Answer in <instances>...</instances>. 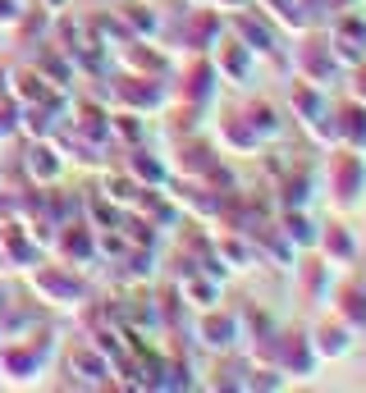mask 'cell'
<instances>
[{"mask_svg":"<svg viewBox=\"0 0 366 393\" xmlns=\"http://www.w3.org/2000/svg\"><path fill=\"white\" fill-rule=\"evenodd\" d=\"M243 114H247V123H252V128L261 133V142L284 138V114H279V105H275V101L256 97V101H247V105H243Z\"/></svg>","mask_w":366,"mask_h":393,"instance_id":"ac0fdd59","label":"cell"},{"mask_svg":"<svg viewBox=\"0 0 366 393\" xmlns=\"http://www.w3.org/2000/svg\"><path fill=\"white\" fill-rule=\"evenodd\" d=\"M275 224H279V234L293 243L297 256L312 252V247H316V234H321V224L312 219V210H275Z\"/></svg>","mask_w":366,"mask_h":393,"instance_id":"9a60e30c","label":"cell"},{"mask_svg":"<svg viewBox=\"0 0 366 393\" xmlns=\"http://www.w3.org/2000/svg\"><path fill=\"white\" fill-rule=\"evenodd\" d=\"M252 5H266L261 14L271 18V23L279 28V32H312V28H321V18L312 14V9H302L297 0H252Z\"/></svg>","mask_w":366,"mask_h":393,"instance_id":"4fadbf2b","label":"cell"},{"mask_svg":"<svg viewBox=\"0 0 366 393\" xmlns=\"http://www.w3.org/2000/svg\"><path fill=\"white\" fill-rule=\"evenodd\" d=\"M348 97L366 101V60H362V64H353V69H348Z\"/></svg>","mask_w":366,"mask_h":393,"instance_id":"ffe728a7","label":"cell"},{"mask_svg":"<svg viewBox=\"0 0 366 393\" xmlns=\"http://www.w3.org/2000/svg\"><path fill=\"white\" fill-rule=\"evenodd\" d=\"M330 306H334V315H339L353 334H366V279L362 274H348V279L334 284Z\"/></svg>","mask_w":366,"mask_h":393,"instance_id":"9c48e42d","label":"cell"},{"mask_svg":"<svg viewBox=\"0 0 366 393\" xmlns=\"http://www.w3.org/2000/svg\"><path fill=\"white\" fill-rule=\"evenodd\" d=\"M293 274H297V293H302L307 306L330 302V261H321L316 252H302L297 265H293Z\"/></svg>","mask_w":366,"mask_h":393,"instance_id":"30bf717a","label":"cell"},{"mask_svg":"<svg viewBox=\"0 0 366 393\" xmlns=\"http://www.w3.org/2000/svg\"><path fill=\"white\" fill-rule=\"evenodd\" d=\"M297 5H302V9H312V14H316V18H321V14H325V0H297Z\"/></svg>","mask_w":366,"mask_h":393,"instance_id":"603a6c76","label":"cell"},{"mask_svg":"<svg viewBox=\"0 0 366 393\" xmlns=\"http://www.w3.org/2000/svg\"><path fill=\"white\" fill-rule=\"evenodd\" d=\"M330 51L339 55L343 69L366 60V14L362 9H339L330 23Z\"/></svg>","mask_w":366,"mask_h":393,"instance_id":"5b68a950","label":"cell"},{"mask_svg":"<svg viewBox=\"0 0 366 393\" xmlns=\"http://www.w3.org/2000/svg\"><path fill=\"white\" fill-rule=\"evenodd\" d=\"M220 147H225L229 156H256L266 142H261V133L247 123V114L234 110V114H225V119H220Z\"/></svg>","mask_w":366,"mask_h":393,"instance_id":"7c38bea8","label":"cell"},{"mask_svg":"<svg viewBox=\"0 0 366 393\" xmlns=\"http://www.w3.org/2000/svg\"><path fill=\"white\" fill-rule=\"evenodd\" d=\"M362 0H325V9H330V14H339V9H358Z\"/></svg>","mask_w":366,"mask_h":393,"instance_id":"44dd1931","label":"cell"},{"mask_svg":"<svg viewBox=\"0 0 366 393\" xmlns=\"http://www.w3.org/2000/svg\"><path fill=\"white\" fill-rule=\"evenodd\" d=\"M334 119H339V147L366 151V101L348 97L334 105Z\"/></svg>","mask_w":366,"mask_h":393,"instance_id":"2e32d148","label":"cell"},{"mask_svg":"<svg viewBox=\"0 0 366 393\" xmlns=\"http://www.w3.org/2000/svg\"><path fill=\"white\" fill-rule=\"evenodd\" d=\"M362 5H366V0H362Z\"/></svg>","mask_w":366,"mask_h":393,"instance_id":"d4e9b609","label":"cell"},{"mask_svg":"<svg viewBox=\"0 0 366 393\" xmlns=\"http://www.w3.org/2000/svg\"><path fill=\"white\" fill-rule=\"evenodd\" d=\"M316 366H321V357H316L307 329H284L279 325V339H275V370L279 375L293 385V380H312Z\"/></svg>","mask_w":366,"mask_h":393,"instance_id":"277c9868","label":"cell"},{"mask_svg":"<svg viewBox=\"0 0 366 393\" xmlns=\"http://www.w3.org/2000/svg\"><path fill=\"white\" fill-rule=\"evenodd\" d=\"M201 339H206V348L216 352H229L238 339H243V320H238V311H211L201 315Z\"/></svg>","mask_w":366,"mask_h":393,"instance_id":"5bb4252c","label":"cell"},{"mask_svg":"<svg viewBox=\"0 0 366 393\" xmlns=\"http://www.w3.org/2000/svg\"><path fill=\"white\" fill-rule=\"evenodd\" d=\"M312 252L321 256V261L339 265V270H353V265L362 261V243H358V234H353V229L343 224L339 215L321 224V234H316V247H312Z\"/></svg>","mask_w":366,"mask_h":393,"instance_id":"8992f818","label":"cell"},{"mask_svg":"<svg viewBox=\"0 0 366 393\" xmlns=\"http://www.w3.org/2000/svg\"><path fill=\"white\" fill-rule=\"evenodd\" d=\"M325 105H330V97H325L321 87H312V83H302V78L288 83V114H293L297 128H307V123H312Z\"/></svg>","mask_w":366,"mask_h":393,"instance_id":"e0dca14e","label":"cell"},{"mask_svg":"<svg viewBox=\"0 0 366 393\" xmlns=\"http://www.w3.org/2000/svg\"><path fill=\"white\" fill-rule=\"evenodd\" d=\"M288 69H293V78H302V83H312V87H330L334 78L343 73V64H339V55L330 51V37H321L312 28V32H302V42L293 46V55H288Z\"/></svg>","mask_w":366,"mask_h":393,"instance_id":"7a4b0ae2","label":"cell"},{"mask_svg":"<svg viewBox=\"0 0 366 393\" xmlns=\"http://www.w3.org/2000/svg\"><path fill=\"white\" fill-rule=\"evenodd\" d=\"M252 64H256V55L247 51L238 37L216 42V78H225V83H247V78H252Z\"/></svg>","mask_w":366,"mask_h":393,"instance_id":"8fae6325","label":"cell"},{"mask_svg":"<svg viewBox=\"0 0 366 393\" xmlns=\"http://www.w3.org/2000/svg\"><path fill=\"white\" fill-rule=\"evenodd\" d=\"M312 193H316L312 165H293V160H288L275 174V210H307L312 206Z\"/></svg>","mask_w":366,"mask_h":393,"instance_id":"52a82bcc","label":"cell"},{"mask_svg":"<svg viewBox=\"0 0 366 393\" xmlns=\"http://www.w3.org/2000/svg\"><path fill=\"white\" fill-rule=\"evenodd\" d=\"M188 293L197 297V306H216V302H220V289H216L211 279H192V284H188Z\"/></svg>","mask_w":366,"mask_h":393,"instance_id":"d6986e66","label":"cell"},{"mask_svg":"<svg viewBox=\"0 0 366 393\" xmlns=\"http://www.w3.org/2000/svg\"><path fill=\"white\" fill-rule=\"evenodd\" d=\"M216 5H220V9H234V14H238V9H247L252 0H216Z\"/></svg>","mask_w":366,"mask_h":393,"instance_id":"7402d4cb","label":"cell"},{"mask_svg":"<svg viewBox=\"0 0 366 393\" xmlns=\"http://www.w3.org/2000/svg\"><path fill=\"white\" fill-rule=\"evenodd\" d=\"M362 279H366V274H362Z\"/></svg>","mask_w":366,"mask_h":393,"instance_id":"cb8c5ba5","label":"cell"},{"mask_svg":"<svg viewBox=\"0 0 366 393\" xmlns=\"http://www.w3.org/2000/svg\"><path fill=\"white\" fill-rule=\"evenodd\" d=\"M325 183H330L334 210L362 206V197H366V151L330 147V160H325Z\"/></svg>","mask_w":366,"mask_h":393,"instance_id":"6da1fadb","label":"cell"},{"mask_svg":"<svg viewBox=\"0 0 366 393\" xmlns=\"http://www.w3.org/2000/svg\"><path fill=\"white\" fill-rule=\"evenodd\" d=\"M234 37H238V42H243L252 55L271 60L275 69H288V51L279 46L275 23L261 14V9H252V5H247V9H238V14H234Z\"/></svg>","mask_w":366,"mask_h":393,"instance_id":"3957f363","label":"cell"},{"mask_svg":"<svg viewBox=\"0 0 366 393\" xmlns=\"http://www.w3.org/2000/svg\"><path fill=\"white\" fill-rule=\"evenodd\" d=\"M307 339H312V348H316V357H321V361H343L353 352V339H358V334L330 311V315H321V320L307 329Z\"/></svg>","mask_w":366,"mask_h":393,"instance_id":"ba28073f","label":"cell"}]
</instances>
